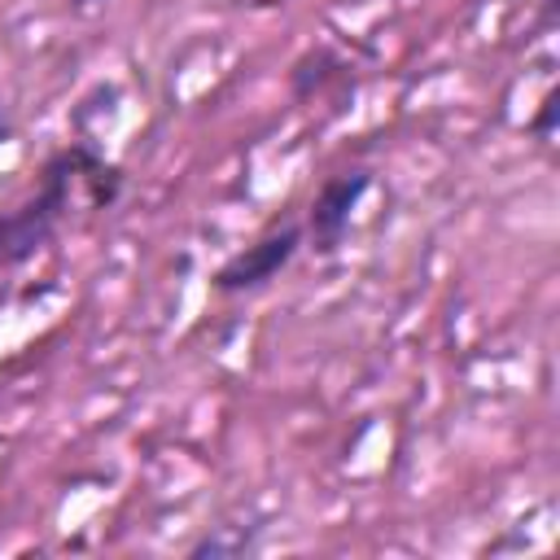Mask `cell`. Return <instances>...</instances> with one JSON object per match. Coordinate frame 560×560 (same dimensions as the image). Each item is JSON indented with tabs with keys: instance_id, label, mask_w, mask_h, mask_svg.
Instances as JSON below:
<instances>
[{
	"instance_id": "1",
	"label": "cell",
	"mask_w": 560,
	"mask_h": 560,
	"mask_svg": "<svg viewBox=\"0 0 560 560\" xmlns=\"http://www.w3.org/2000/svg\"><path fill=\"white\" fill-rule=\"evenodd\" d=\"M79 188L88 192L92 210H114L127 188V175L92 140H66L61 149H52L39 166L35 188L9 210H0V271L31 262L61 232Z\"/></svg>"
},
{
	"instance_id": "2",
	"label": "cell",
	"mask_w": 560,
	"mask_h": 560,
	"mask_svg": "<svg viewBox=\"0 0 560 560\" xmlns=\"http://www.w3.org/2000/svg\"><path fill=\"white\" fill-rule=\"evenodd\" d=\"M302 219L298 214H284L276 223H267L245 249H236L232 258L219 262V271L210 276V289L219 298H241V293H258L267 289L302 249Z\"/></svg>"
},
{
	"instance_id": "3",
	"label": "cell",
	"mask_w": 560,
	"mask_h": 560,
	"mask_svg": "<svg viewBox=\"0 0 560 560\" xmlns=\"http://www.w3.org/2000/svg\"><path fill=\"white\" fill-rule=\"evenodd\" d=\"M372 188V171L368 166H350V171H337L319 184V192L311 197L306 214H302V245L315 249L319 258H332L350 232V219L359 210V201L368 197Z\"/></svg>"
},
{
	"instance_id": "4",
	"label": "cell",
	"mask_w": 560,
	"mask_h": 560,
	"mask_svg": "<svg viewBox=\"0 0 560 560\" xmlns=\"http://www.w3.org/2000/svg\"><path fill=\"white\" fill-rule=\"evenodd\" d=\"M341 70H346V61H341L332 48L319 44V48H311L306 57L293 61V70H289V96H293V101H311V96H315L332 74H341Z\"/></svg>"
},
{
	"instance_id": "5",
	"label": "cell",
	"mask_w": 560,
	"mask_h": 560,
	"mask_svg": "<svg viewBox=\"0 0 560 560\" xmlns=\"http://www.w3.org/2000/svg\"><path fill=\"white\" fill-rule=\"evenodd\" d=\"M258 542H262V525H214L188 547V556L192 560H201V556H245V551H258Z\"/></svg>"
},
{
	"instance_id": "6",
	"label": "cell",
	"mask_w": 560,
	"mask_h": 560,
	"mask_svg": "<svg viewBox=\"0 0 560 560\" xmlns=\"http://www.w3.org/2000/svg\"><path fill=\"white\" fill-rule=\"evenodd\" d=\"M9 136H13V118H9V114H4V105H0V144H4Z\"/></svg>"
},
{
	"instance_id": "7",
	"label": "cell",
	"mask_w": 560,
	"mask_h": 560,
	"mask_svg": "<svg viewBox=\"0 0 560 560\" xmlns=\"http://www.w3.org/2000/svg\"><path fill=\"white\" fill-rule=\"evenodd\" d=\"M88 4H96V0H70V9H88Z\"/></svg>"
}]
</instances>
